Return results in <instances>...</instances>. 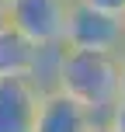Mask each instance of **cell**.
<instances>
[{
	"label": "cell",
	"instance_id": "obj_1",
	"mask_svg": "<svg viewBox=\"0 0 125 132\" xmlns=\"http://www.w3.org/2000/svg\"><path fill=\"white\" fill-rule=\"evenodd\" d=\"M125 52H73L63 49L59 56V73H56V87L77 97L97 122L111 115V108L125 97Z\"/></svg>",
	"mask_w": 125,
	"mask_h": 132
},
{
	"label": "cell",
	"instance_id": "obj_2",
	"mask_svg": "<svg viewBox=\"0 0 125 132\" xmlns=\"http://www.w3.org/2000/svg\"><path fill=\"white\" fill-rule=\"evenodd\" d=\"M63 49L73 52H125V31H122V18L118 14L97 11V7L73 0L70 7V21H66V35H63Z\"/></svg>",
	"mask_w": 125,
	"mask_h": 132
},
{
	"label": "cell",
	"instance_id": "obj_3",
	"mask_svg": "<svg viewBox=\"0 0 125 132\" xmlns=\"http://www.w3.org/2000/svg\"><path fill=\"white\" fill-rule=\"evenodd\" d=\"M70 7H73V0H7L11 28L38 49L63 45Z\"/></svg>",
	"mask_w": 125,
	"mask_h": 132
},
{
	"label": "cell",
	"instance_id": "obj_4",
	"mask_svg": "<svg viewBox=\"0 0 125 132\" xmlns=\"http://www.w3.org/2000/svg\"><path fill=\"white\" fill-rule=\"evenodd\" d=\"M42 87L31 77H0V132H31Z\"/></svg>",
	"mask_w": 125,
	"mask_h": 132
},
{
	"label": "cell",
	"instance_id": "obj_5",
	"mask_svg": "<svg viewBox=\"0 0 125 132\" xmlns=\"http://www.w3.org/2000/svg\"><path fill=\"white\" fill-rule=\"evenodd\" d=\"M94 115L80 104L77 97H70L66 90H45L38 101V115H35L31 132H90Z\"/></svg>",
	"mask_w": 125,
	"mask_h": 132
},
{
	"label": "cell",
	"instance_id": "obj_6",
	"mask_svg": "<svg viewBox=\"0 0 125 132\" xmlns=\"http://www.w3.org/2000/svg\"><path fill=\"white\" fill-rule=\"evenodd\" d=\"M38 45L18 35L14 28L0 31V77H31L38 66Z\"/></svg>",
	"mask_w": 125,
	"mask_h": 132
},
{
	"label": "cell",
	"instance_id": "obj_7",
	"mask_svg": "<svg viewBox=\"0 0 125 132\" xmlns=\"http://www.w3.org/2000/svg\"><path fill=\"white\" fill-rule=\"evenodd\" d=\"M104 122H108V125H111L115 132H125V97H122V101H118V104H115V108H111V115H108V118H104Z\"/></svg>",
	"mask_w": 125,
	"mask_h": 132
},
{
	"label": "cell",
	"instance_id": "obj_8",
	"mask_svg": "<svg viewBox=\"0 0 125 132\" xmlns=\"http://www.w3.org/2000/svg\"><path fill=\"white\" fill-rule=\"evenodd\" d=\"M84 4H90V7H97V11H108V14H125V0H84Z\"/></svg>",
	"mask_w": 125,
	"mask_h": 132
},
{
	"label": "cell",
	"instance_id": "obj_9",
	"mask_svg": "<svg viewBox=\"0 0 125 132\" xmlns=\"http://www.w3.org/2000/svg\"><path fill=\"white\" fill-rule=\"evenodd\" d=\"M11 28V11H7V0H0V31Z\"/></svg>",
	"mask_w": 125,
	"mask_h": 132
},
{
	"label": "cell",
	"instance_id": "obj_10",
	"mask_svg": "<svg viewBox=\"0 0 125 132\" xmlns=\"http://www.w3.org/2000/svg\"><path fill=\"white\" fill-rule=\"evenodd\" d=\"M90 132H115V129L108 125V122H94V125H90Z\"/></svg>",
	"mask_w": 125,
	"mask_h": 132
},
{
	"label": "cell",
	"instance_id": "obj_11",
	"mask_svg": "<svg viewBox=\"0 0 125 132\" xmlns=\"http://www.w3.org/2000/svg\"><path fill=\"white\" fill-rule=\"evenodd\" d=\"M122 31H125V14H122Z\"/></svg>",
	"mask_w": 125,
	"mask_h": 132
},
{
	"label": "cell",
	"instance_id": "obj_12",
	"mask_svg": "<svg viewBox=\"0 0 125 132\" xmlns=\"http://www.w3.org/2000/svg\"><path fill=\"white\" fill-rule=\"evenodd\" d=\"M122 87H125V80H122Z\"/></svg>",
	"mask_w": 125,
	"mask_h": 132
}]
</instances>
